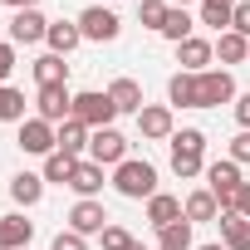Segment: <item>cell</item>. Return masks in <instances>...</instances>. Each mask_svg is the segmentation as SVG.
I'll return each instance as SVG.
<instances>
[{"label": "cell", "instance_id": "6da1fadb", "mask_svg": "<svg viewBox=\"0 0 250 250\" xmlns=\"http://www.w3.org/2000/svg\"><path fill=\"white\" fill-rule=\"evenodd\" d=\"M172 172H177L182 182H191V177L206 172V133H201V128L172 133Z\"/></svg>", "mask_w": 250, "mask_h": 250}, {"label": "cell", "instance_id": "7a4b0ae2", "mask_svg": "<svg viewBox=\"0 0 250 250\" xmlns=\"http://www.w3.org/2000/svg\"><path fill=\"white\" fill-rule=\"evenodd\" d=\"M113 187H118V196H128V201H152L157 196V167L128 157V162L113 167Z\"/></svg>", "mask_w": 250, "mask_h": 250}, {"label": "cell", "instance_id": "3957f363", "mask_svg": "<svg viewBox=\"0 0 250 250\" xmlns=\"http://www.w3.org/2000/svg\"><path fill=\"white\" fill-rule=\"evenodd\" d=\"M240 187H245V177H240V162H211L206 167V191L216 196V206L221 211H235V201H240Z\"/></svg>", "mask_w": 250, "mask_h": 250}, {"label": "cell", "instance_id": "277c9868", "mask_svg": "<svg viewBox=\"0 0 250 250\" xmlns=\"http://www.w3.org/2000/svg\"><path fill=\"white\" fill-rule=\"evenodd\" d=\"M74 118L83 123L88 133H98V128H113L118 108H113L108 88H103V93H98V88H83V93H74Z\"/></svg>", "mask_w": 250, "mask_h": 250}, {"label": "cell", "instance_id": "5b68a950", "mask_svg": "<svg viewBox=\"0 0 250 250\" xmlns=\"http://www.w3.org/2000/svg\"><path fill=\"white\" fill-rule=\"evenodd\" d=\"M235 79L230 69H206L196 74V108H221V103H235Z\"/></svg>", "mask_w": 250, "mask_h": 250}, {"label": "cell", "instance_id": "8992f818", "mask_svg": "<svg viewBox=\"0 0 250 250\" xmlns=\"http://www.w3.org/2000/svg\"><path fill=\"white\" fill-rule=\"evenodd\" d=\"M35 118H44V123H69L74 118V93H69V83H49V88H40V98H35Z\"/></svg>", "mask_w": 250, "mask_h": 250}, {"label": "cell", "instance_id": "52a82bcc", "mask_svg": "<svg viewBox=\"0 0 250 250\" xmlns=\"http://www.w3.org/2000/svg\"><path fill=\"white\" fill-rule=\"evenodd\" d=\"M20 152H30V157H49V152H59V138H54V123H44V118H25L20 123Z\"/></svg>", "mask_w": 250, "mask_h": 250}, {"label": "cell", "instance_id": "ba28073f", "mask_svg": "<svg viewBox=\"0 0 250 250\" xmlns=\"http://www.w3.org/2000/svg\"><path fill=\"white\" fill-rule=\"evenodd\" d=\"M88 162H98V167L128 162V138H123L118 128H98V133L88 138Z\"/></svg>", "mask_w": 250, "mask_h": 250}, {"label": "cell", "instance_id": "9c48e42d", "mask_svg": "<svg viewBox=\"0 0 250 250\" xmlns=\"http://www.w3.org/2000/svg\"><path fill=\"white\" fill-rule=\"evenodd\" d=\"M118 30H123V20H118L113 10H103V5H88V10L79 15V35H83V40H93V44L118 40Z\"/></svg>", "mask_w": 250, "mask_h": 250}, {"label": "cell", "instance_id": "30bf717a", "mask_svg": "<svg viewBox=\"0 0 250 250\" xmlns=\"http://www.w3.org/2000/svg\"><path fill=\"white\" fill-rule=\"evenodd\" d=\"M138 133L147 138V143H172V108L167 103H147L143 113H138Z\"/></svg>", "mask_w": 250, "mask_h": 250}, {"label": "cell", "instance_id": "8fae6325", "mask_svg": "<svg viewBox=\"0 0 250 250\" xmlns=\"http://www.w3.org/2000/svg\"><path fill=\"white\" fill-rule=\"evenodd\" d=\"M211 59H216V44L201 40V35H191V40L177 44V64H182V74H206Z\"/></svg>", "mask_w": 250, "mask_h": 250}, {"label": "cell", "instance_id": "7c38bea8", "mask_svg": "<svg viewBox=\"0 0 250 250\" xmlns=\"http://www.w3.org/2000/svg\"><path fill=\"white\" fill-rule=\"evenodd\" d=\"M103 226H108V211H103L98 196H93V201H74V211H69V230H79V235H103Z\"/></svg>", "mask_w": 250, "mask_h": 250}, {"label": "cell", "instance_id": "4fadbf2b", "mask_svg": "<svg viewBox=\"0 0 250 250\" xmlns=\"http://www.w3.org/2000/svg\"><path fill=\"white\" fill-rule=\"evenodd\" d=\"M49 35V20L40 15V10H15V20H10V44H40Z\"/></svg>", "mask_w": 250, "mask_h": 250}, {"label": "cell", "instance_id": "5bb4252c", "mask_svg": "<svg viewBox=\"0 0 250 250\" xmlns=\"http://www.w3.org/2000/svg\"><path fill=\"white\" fill-rule=\"evenodd\" d=\"M108 98H113V108H118V113H133V118L147 108V103H143V83H138V79H113V83H108Z\"/></svg>", "mask_w": 250, "mask_h": 250}, {"label": "cell", "instance_id": "9a60e30c", "mask_svg": "<svg viewBox=\"0 0 250 250\" xmlns=\"http://www.w3.org/2000/svg\"><path fill=\"white\" fill-rule=\"evenodd\" d=\"M30 235H35V221H25L20 211L0 216V250H30Z\"/></svg>", "mask_w": 250, "mask_h": 250}, {"label": "cell", "instance_id": "2e32d148", "mask_svg": "<svg viewBox=\"0 0 250 250\" xmlns=\"http://www.w3.org/2000/svg\"><path fill=\"white\" fill-rule=\"evenodd\" d=\"M147 221L162 230V226H177V221H187V206H182V196H167V191H157L152 201H147Z\"/></svg>", "mask_w": 250, "mask_h": 250}, {"label": "cell", "instance_id": "e0dca14e", "mask_svg": "<svg viewBox=\"0 0 250 250\" xmlns=\"http://www.w3.org/2000/svg\"><path fill=\"white\" fill-rule=\"evenodd\" d=\"M221 245L226 250H250V221L240 216V211H221Z\"/></svg>", "mask_w": 250, "mask_h": 250}, {"label": "cell", "instance_id": "ac0fdd59", "mask_svg": "<svg viewBox=\"0 0 250 250\" xmlns=\"http://www.w3.org/2000/svg\"><path fill=\"white\" fill-rule=\"evenodd\" d=\"M44 44H49V54H74V49L83 44L79 20H54V25H49V35H44Z\"/></svg>", "mask_w": 250, "mask_h": 250}, {"label": "cell", "instance_id": "d6986e66", "mask_svg": "<svg viewBox=\"0 0 250 250\" xmlns=\"http://www.w3.org/2000/svg\"><path fill=\"white\" fill-rule=\"evenodd\" d=\"M30 69H35V83H40V88H49V83H69V64H64V54H40Z\"/></svg>", "mask_w": 250, "mask_h": 250}, {"label": "cell", "instance_id": "ffe728a7", "mask_svg": "<svg viewBox=\"0 0 250 250\" xmlns=\"http://www.w3.org/2000/svg\"><path fill=\"white\" fill-rule=\"evenodd\" d=\"M74 191H79V201H93L98 191H103V167L98 162H79L74 167V182H69Z\"/></svg>", "mask_w": 250, "mask_h": 250}, {"label": "cell", "instance_id": "44dd1931", "mask_svg": "<svg viewBox=\"0 0 250 250\" xmlns=\"http://www.w3.org/2000/svg\"><path fill=\"white\" fill-rule=\"evenodd\" d=\"M10 196H15L20 206H40V196H44V177H40V172H15V177H10Z\"/></svg>", "mask_w": 250, "mask_h": 250}, {"label": "cell", "instance_id": "7402d4cb", "mask_svg": "<svg viewBox=\"0 0 250 250\" xmlns=\"http://www.w3.org/2000/svg\"><path fill=\"white\" fill-rule=\"evenodd\" d=\"M54 138H59V152H69V157H79L83 147H88V128H83V123L79 118H69V123H59V128H54Z\"/></svg>", "mask_w": 250, "mask_h": 250}, {"label": "cell", "instance_id": "603a6c76", "mask_svg": "<svg viewBox=\"0 0 250 250\" xmlns=\"http://www.w3.org/2000/svg\"><path fill=\"white\" fill-rule=\"evenodd\" d=\"M216 59H221V64H245V59H250V40L235 35V30L216 35Z\"/></svg>", "mask_w": 250, "mask_h": 250}, {"label": "cell", "instance_id": "cb8c5ba5", "mask_svg": "<svg viewBox=\"0 0 250 250\" xmlns=\"http://www.w3.org/2000/svg\"><path fill=\"white\" fill-rule=\"evenodd\" d=\"M79 162H83V157H69V152H49V157H44V172H40V177H44V182H54V187H69V182H74V167H79Z\"/></svg>", "mask_w": 250, "mask_h": 250}, {"label": "cell", "instance_id": "d4e9b609", "mask_svg": "<svg viewBox=\"0 0 250 250\" xmlns=\"http://www.w3.org/2000/svg\"><path fill=\"white\" fill-rule=\"evenodd\" d=\"M235 5H240V0H201V25H211L216 35H226V30H230Z\"/></svg>", "mask_w": 250, "mask_h": 250}, {"label": "cell", "instance_id": "484cf974", "mask_svg": "<svg viewBox=\"0 0 250 250\" xmlns=\"http://www.w3.org/2000/svg\"><path fill=\"white\" fill-rule=\"evenodd\" d=\"M191 30H196V20H191V15H187L182 5H172L157 35H162V40H172V44H182V40H191Z\"/></svg>", "mask_w": 250, "mask_h": 250}, {"label": "cell", "instance_id": "4316f807", "mask_svg": "<svg viewBox=\"0 0 250 250\" xmlns=\"http://www.w3.org/2000/svg\"><path fill=\"white\" fill-rule=\"evenodd\" d=\"M167 103L172 108H196V74H172L167 79Z\"/></svg>", "mask_w": 250, "mask_h": 250}, {"label": "cell", "instance_id": "83f0119b", "mask_svg": "<svg viewBox=\"0 0 250 250\" xmlns=\"http://www.w3.org/2000/svg\"><path fill=\"white\" fill-rule=\"evenodd\" d=\"M182 206H187V221H191V226H196V221H216V216H221V206H216V196H211L206 187H201V191H191Z\"/></svg>", "mask_w": 250, "mask_h": 250}, {"label": "cell", "instance_id": "f1b7e54d", "mask_svg": "<svg viewBox=\"0 0 250 250\" xmlns=\"http://www.w3.org/2000/svg\"><path fill=\"white\" fill-rule=\"evenodd\" d=\"M157 245H162V250H196V245H191V221L162 226V230H157Z\"/></svg>", "mask_w": 250, "mask_h": 250}, {"label": "cell", "instance_id": "f546056e", "mask_svg": "<svg viewBox=\"0 0 250 250\" xmlns=\"http://www.w3.org/2000/svg\"><path fill=\"white\" fill-rule=\"evenodd\" d=\"M0 123H25V93L0 83Z\"/></svg>", "mask_w": 250, "mask_h": 250}, {"label": "cell", "instance_id": "4dcf8cb0", "mask_svg": "<svg viewBox=\"0 0 250 250\" xmlns=\"http://www.w3.org/2000/svg\"><path fill=\"white\" fill-rule=\"evenodd\" d=\"M167 0H143V5H138V20L147 25V30H162V20H167Z\"/></svg>", "mask_w": 250, "mask_h": 250}, {"label": "cell", "instance_id": "1f68e13d", "mask_svg": "<svg viewBox=\"0 0 250 250\" xmlns=\"http://www.w3.org/2000/svg\"><path fill=\"white\" fill-rule=\"evenodd\" d=\"M98 240H103V250H133V235L123 230V226H103Z\"/></svg>", "mask_w": 250, "mask_h": 250}, {"label": "cell", "instance_id": "d6a6232c", "mask_svg": "<svg viewBox=\"0 0 250 250\" xmlns=\"http://www.w3.org/2000/svg\"><path fill=\"white\" fill-rule=\"evenodd\" d=\"M49 250H88V235H79V230H59Z\"/></svg>", "mask_w": 250, "mask_h": 250}, {"label": "cell", "instance_id": "836d02e7", "mask_svg": "<svg viewBox=\"0 0 250 250\" xmlns=\"http://www.w3.org/2000/svg\"><path fill=\"white\" fill-rule=\"evenodd\" d=\"M230 30L250 40V0H240V5H235V15H230Z\"/></svg>", "mask_w": 250, "mask_h": 250}, {"label": "cell", "instance_id": "e575fe53", "mask_svg": "<svg viewBox=\"0 0 250 250\" xmlns=\"http://www.w3.org/2000/svg\"><path fill=\"white\" fill-rule=\"evenodd\" d=\"M10 74H15V44H10V40H0V83H5Z\"/></svg>", "mask_w": 250, "mask_h": 250}, {"label": "cell", "instance_id": "d590c367", "mask_svg": "<svg viewBox=\"0 0 250 250\" xmlns=\"http://www.w3.org/2000/svg\"><path fill=\"white\" fill-rule=\"evenodd\" d=\"M230 162H250V133H235L230 138Z\"/></svg>", "mask_w": 250, "mask_h": 250}, {"label": "cell", "instance_id": "8d00e7d4", "mask_svg": "<svg viewBox=\"0 0 250 250\" xmlns=\"http://www.w3.org/2000/svg\"><path fill=\"white\" fill-rule=\"evenodd\" d=\"M235 123H240V133H250V93L235 98Z\"/></svg>", "mask_w": 250, "mask_h": 250}, {"label": "cell", "instance_id": "74e56055", "mask_svg": "<svg viewBox=\"0 0 250 250\" xmlns=\"http://www.w3.org/2000/svg\"><path fill=\"white\" fill-rule=\"evenodd\" d=\"M235 211H240V216H245V221H250V182H245V187H240V201H235Z\"/></svg>", "mask_w": 250, "mask_h": 250}, {"label": "cell", "instance_id": "f35d334b", "mask_svg": "<svg viewBox=\"0 0 250 250\" xmlns=\"http://www.w3.org/2000/svg\"><path fill=\"white\" fill-rule=\"evenodd\" d=\"M5 5H15V10H40V0H5Z\"/></svg>", "mask_w": 250, "mask_h": 250}, {"label": "cell", "instance_id": "ab89813d", "mask_svg": "<svg viewBox=\"0 0 250 250\" xmlns=\"http://www.w3.org/2000/svg\"><path fill=\"white\" fill-rule=\"evenodd\" d=\"M196 250H226V245H221V240H216V245H196Z\"/></svg>", "mask_w": 250, "mask_h": 250}, {"label": "cell", "instance_id": "60d3db41", "mask_svg": "<svg viewBox=\"0 0 250 250\" xmlns=\"http://www.w3.org/2000/svg\"><path fill=\"white\" fill-rule=\"evenodd\" d=\"M167 5H182V10H187V5H191V0H167Z\"/></svg>", "mask_w": 250, "mask_h": 250}, {"label": "cell", "instance_id": "b9f144b4", "mask_svg": "<svg viewBox=\"0 0 250 250\" xmlns=\"http://www.w3.org/2000/svg\"><path fill=\"white\" fill-rule=\"evenodd\" d=\"M133 250H147V245H143V240H133Z\"/></svg>", "mask_w": 250, "mask_h": 250}]
</instances>
